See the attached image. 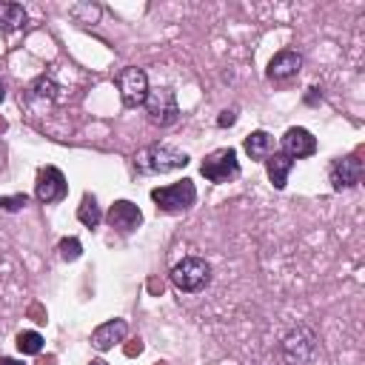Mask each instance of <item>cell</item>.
Masks as SVG:
<instances>
[{
    "instance_id": "1",
    "label": "cell",
    "mask_w": 365,
    "mask_h": 365,
    "mask_svg": "<svg viewBox=\"0 0 365 365\" xmlns=\"http://www.w3.org/2000/svg\"><path fill=\"white\" fill-rule=\"evenodd\" d=\"M185 165H188V154L174 145H165V143L145 145L134 154V168L140 174H168V171L185 168Z\"/></svg>"
},
{
    "instance_id": "2",
    "label": "cell",
    "mask_w": 365,
    "mask_h": 365,
    "mask_svg": "<svg viewBox=\"0 0 365 365\" xmlns=\"http://www.w3.org/2000/svg\"><path fill=\"white\" fill-rule=\"evenodd\" d=\"M171 282L182 294H197L211 282V265L202 257H185L171 268Z\"/></svg>"
},
{
    "instance_id": "3",
    "label": "cell",
    "mask_w": 365,
    "mask_h": 365,
    "mask_svg": "<svg viewBox=\"0 0 365 365\" xmlns=\"http://www.w3.org/2000/svg\"><path fill=\"white\" fill-rule=\"evenodd\" d=\"M151 200L157 202L160 211H165V214H180V211H185V208L194 205L197 188H194L191 180H180V182H171V185L154 188V191H151Z\"/></svg>"
},
{
    "instance_id": "4",
    "label": "cell",
    "mask_w": 365,
    "mask_h": 365,
    "mask_svg": "<svg viewBox=\"0 0 365 365\" xmlns=\"http://www.w3.org/2000/svg\"><path fill=\"white\" fill-rule=\"evenodd\" d=\"M145 111H148V120L160 128L165 125H174L180 120V106H177V94L171 88H148V97H145Z\"/></svg>"
},
{
    "instance_id": "5",
    "label": "cell",
    "mask_w": 365,
    "mask_h": 365,
    "mask_svg": "<svg viewBox=\"0 0 365 365\" xmlns=\"http://www.w3.org/2000/svg\"><path fill=\"white\" fill-rule=\"evenodd\" d=\"M202 177L211 180V182H231L240 177V160H237V151L228 145V148H217L211 151L202 165H200Z\"/></svg>"
},
{
    "instance_id": "6",
    "label": "cell",
    "mask_w": 365,
    "mask_h": 365,
    "mask_svg": "<svg viewBox=\"0 0 365 365\" xmlns=\"http://www.w3.org/2000/svg\"><path fill=\"white\" fill-rule=\"evenodd\" d=\"M317 354V334L308 325H297L285 339H282V356L291 365H305Z\"/></svg>"
},
{
    "instance_id": "7",
    "label": "cell",
    "mask_w": 365,
    "mask_h": 365,
    "mask_svg": "<svg viewBox=\"0 0 365 365\" xmlns=\"http://www.w3.org/2000/svg\"><path fill=\"white\" fill-rule=\"evenodd\" d=\"M117 88H120L123 106H125V108H137V106H143L145 97H148V77H145L143 68L125 66V68L117 74Z\"/></svg>"
},
{
    "instance_id": "8",
    "label": "cell",
    "mask_w": 365,
    "mask_h": 365,
    "mask_svg": "<svg viewBox=\"0 0 365 365\" xmlns=\"http://www.w3.org/2000/svg\"><path fill=\"white\" fill-rule=\"evenodd\" d=\"M66 191H68V185H66V177H63V171H60L57 165H43V168L37 171L34 197H37L40 202H46V205L60 202V200L66 197Z\"/></svg>"
},
{
    "instance_id": "9",
    "label": "cell",
    "mask_w": 365,
    "mask_h": 365,
    "mask_svg": "<svg viewBox=\"0 0 365 365\" xmlns=\"http://www.w3.org/2000/svg\"><path fill=\"white\" fill-rule=\"evenodd\" d=\"M328 180H331V185H334V191L359 185V180H362V160H359L356 154L336 160V163L331 165V171H328Z\"/></svg>"
},
{
    "instance_id": "10",
    "label": "cell",
    "mask_w": 365,
    "mask_h": 365,
    "mask_svg": "<svg viewBox=\"0 0 365 365\" xmlns=\"http://www.w3.org/2000/svg\"><path fill=\"white\" fill-rule=\"evenodd\" d=\"M317 151V137L308 131V128H288L282 134V154L291 157V160H302V157H311Z\"/></svg>"
},
{
    "instance_id": "11",
    "label": "cell",
    "mask_w": 365,
    "mask_h": 365,
    "mask_svg": "<svg viewBox=\"0 0 365 365\" xmlns=\"http://www.w3.org/2000/svg\"><path fill=\"white\" fill-rule=\"evenodd\" d=\"M299 68H302V54L294 51V48H285V51H277V54L271 57L265 74H268V80H274V83H285V80L297 77Z\"/></svg>"
},
{
    "instance_id": "12",
    "label": "cell",
    "mask_w": 365,
    "mask_h": 365,
    "mask_svg": "<svg viewBox=\"0 0 365 365\" xmlns=\"http://www.w3.org/2000/svg\"><path fill=\"white\" fill-rule=\"evenodd\" d=\"M106 220L111 222V228H117V231L128 234V231L140 228V222H143V211H140L134 202H128V200H117V202L108 208Z\"/></svg>"
},
{
    "instance_id": "13",
    "label": "cell",
    "mask_w": 365,
    "mask_h": 365,
    "mask_svg": "<svg viewBox=\"0 0 365 365\" xmlns=\"http://www.w3.org/2000/svg\"><path fill=\"white\" fill-rule=\"evenodd\" d=\"M125 334H128V322L125 319H108V322H103V325H97L91 331V345L97 351H108L117 342H123Z\"/></svg>"
},
{
    "instance_id": "14",
    "label": "cell",
    "mask_w": 365,
    "mask_h": 365,
    "mask_svg": "<svg viewBox=\"0 0 365 365\" xmlns=\"http://www.w3.org/2000/svg\"><path fill=\"white\" fill-rule=\"evenodd\" d=\"M291 168H294V160L285 157L282 151H274V154L265 157V171H268V180H271L274 188H285Z\"/></svg>"
},
{
    "instance_id": "15",
    "label": "cell",
    "mask_w": 365,
    "mask_h": 365,
    "mask_svg": "<svg viewBox=\"0 0 365 365\" xmlns=\"http://www.w3.org/2000/svg\"><path fill=\"white\" fill-rule=\"evenodd\" d=\"M242 145H245V154L251 160H265L268 154H274V137L268 131H251Z\"/></svg>"
},
{
    "instance_id": "16",
    "label": "cell",
    "mask_w": 365,
    "mask_h": 365,
    "mask_svg": "<svg viewBox=\"0 0 365 365\" xmlns=\"http://www.w3.org/2000/svg\"><path fill=\"white\" fill-rule=\"evenodd\" d=\"M26 9L20 3H0V29L3 31H17L26 26Z\"/></svg>"
},
{
    "instance_id": "17",
    "label": "cell",
    "mask_w": 365,
    "mask_h": 365,
    "mask_svg": "<svg viewBox=\"0 0 365 365\" xmlns=\"http://www.w3.org/2000/svg\"><path fill=\"white\" fill-rule=\"evenodd\" d=\"M77 220H80L83 225H88V228H97V225H100L103 214H100V205H97V200H94L91 194L83 197V202H80V208H77Z\"/></svg>"
},
{
    "instance_id": "18",
    "label": "cell",
    "mask_w": 365,
    "mask_h": 365,
    "mask_svg": "<svg viewBox=\"0 0 365 365\" xmlns=\"http://www.w3.org/2000/svg\"><path fill=\"white\" fill-rule=\"evenodd\" d=\"M17 348H20V354H26V356H37V354L43 351V336H40L37 331H20V334H17Z\"/></svg>"
},
{
    "instance_id": "19",
    "label": "cell",
    "mask_w": 365,
    "mask_h": 365,
    "mask_svg": "<svg viewBox=\"0 0 365 365\" xmlns=\"http://www.w3.org/2000/svg\"><path fill=\"white\" fill-rule=\"evenodd\" d=\"M57 251H60V257H63L66 262H74V259L83 254V245H80V240H77V237H66V240H60Z\"/></svg>"
},
{
    "instance_id": "20",
    "label": "cell",
    "mask_w": 365,
    "mask_h": 365,
    "mask_svg": "<svg viewBox=\"0 0 365 365\" xmlns=\"http://www.w3.org/2000/svg\"><path fill=\"white\" fill-rule=\"evenodd\" d=\"M29 202V197L26 194H14V197H0V208H6V211H20L23 205Z\"/></svg>"
},
{
    "instance_id": "21",
    "label": "cell",
    "mask_w": 365,
    "mask_h": 365,
    "mask_svg": "<svg viewBox=\"0 0 365 365\" xmlns=\"http://www.w3.org/2000/svg\"><path fill=\"white\" fill-rule=\"evenodd\" d=\"M234 123H237V111H234V108H231V111H222V114H220V120H217V125H220V128L234 125Z\"/></svg>"
},
{
    "instance_id": "22",
    "label": "cell",
    "mask_w": 365,
    "mask_h": 365,
    "mask_svg": "<svg viewBox=\"0 0 365 365\" xmlns=\"http://www.w3.org/2000/svg\"><path fill=\"white\" fill-rule=\"evenodd\" d=\"M0 365H23L20 359H11V356H0Z\"/></svg>"
},
{
    "instance_id": "23",
    "label": "cell",
    "mask_w": 365,
    "mask_h": 365,
    "mask_svg": "<svg viewBox=\"0 0 365 365\" xmlns=\"http://www.w3.org/2000/svg\"><path fill=\"white\" fill-rule=\"evenodd\" d=\"M3 97H6V86H3V80H0V103H3Z\"/></svg>"
},
{
    "instance_id": "24",
    "label": "cell",
    "mask_w": 365,
    "mask_h": 365,
    "mask_svg": "<svg viewBox=\"0 0 365 365\" xmlns=\"http://www.w3.org/2000/svg\"><path fill=\"white\" fill-rule=\"evenodd\" d=\"M88 365H106V362H103V359H91Z\"/></svg>"
}]
</instances>
